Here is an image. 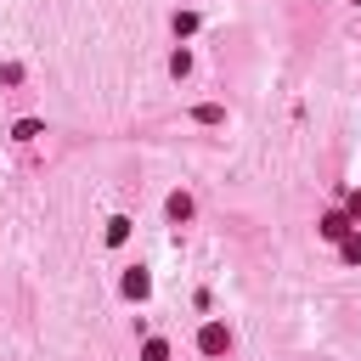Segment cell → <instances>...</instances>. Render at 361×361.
<instances>
[{"mask_svg": "<svg viewBox=\"0 0 361 361\" xmlns=\"http://www.w3.org/2000/svg\"><path fill=\"white\" fill-rule=\"evenodd\" d=\"M169 214H175V220H186V214H192V197H186V192H175V197H169Z\"/></svg>", "mask_w": 361, "mask_h": 361, "instance_id": "cell-5", "label": "cell"}, {"mask_svg": "<svg viewBox=\"0 0 361 361\" xmlns=\"http://www.w3.org/2000/svg\"><path fill=\"white\" fill-rule=\"evenodd\" d=\"M350 214H355V220H361V192H355V197H350Z\"/></svg>", "mask_w": 361, "mask_h": 361, "instance_id": "cell-8", "label": "cell"}, {"mask_svg": "<svg viewBox=\"0 0 361 361\" xmlns=\"http://www.w3.org/2000/svg\"><path fill=\"white\" fill-rule=\"evenodd\" d=\"M322 237H344V214H327L322 220Z\"/></svg>", "mask_w": 361, "mask_h": 361, "instance_id": "cell-6", "label": "cell"}, {"mask_svg": "<svg viewBox=\"0 0 361 361\" xmlns=\"http://www.w3.org/2000/svg\"><path fill=\"white\" fill-rule=\"evenodd\" d=\"M141 361H169V344H164V338H147V350H141Z\"/></svg>", "mask_w": 361, "mask_h": 361, "instance_id": "cell-4", "label": "cell"}, {"mask_svg": "<svg viewBox=\"0 0 361 361\" xmlns=\"http://www.w3.org/2000/svg\"><path fill=\"white\" fill-rule=\"evenodd\" d=\"M226 344H231V333H226V327H220V322H209V327H203V333H197V350H203V355H220V350H226Z\"/></svg>", "mask_w": 361, "mask_h": 361, "instance_id": "cell-1", "label": "cell"}, {"mask_svg": "<svg viewBox=\"0 0 361 361\" xmlns=\"http://www.w3.org/2000/svg\"><path fill=\"white\" fill-rule=\"evenodd\" d=\"M124 237H130V220H124V214H113V220H107V243H113V248H118V243H124Z\"/></svg>", "mask_w": 361, "mask_h": 361, "instance_id": "cell-3", "label": "cell"}, {"mask_svg": "<svg viewBox=\"0 0 361 361\" xmlns=\"http://www.w3.org/2000/svg\"><path fill=\"white\" fill-rule=\"evenodd\" d=\"M344 259H350V265H361V237H344Z\"/></svg>", "mask_w": 361, "mask_h": 361, "instance_id": "cell-7", "label": "cell"}, {"mask_svg": "<svg viewBox=\"0 0 361 361\" xmlns=\"http://www.w3.org/2000/svg\"><path fill=\"white\" fill-rule=\"evenodd\" d=\"M147 288H152L147 271H130V276H124V293H130V299H147Z\"/></svg>", "mask_w": 361, "mask_h": 361, "instance_id": "cell-2", "label": "cell"}]
</instances>
